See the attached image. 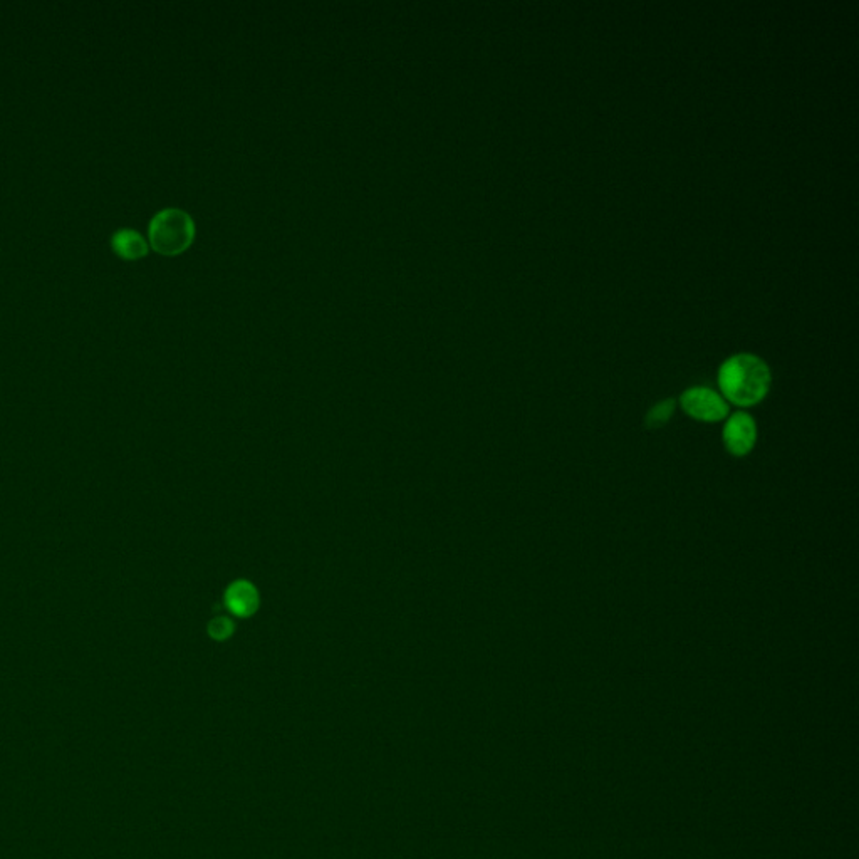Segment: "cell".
<instances>
[{
  "instance_id": "1",
  "label": "cell",
  "mask_w": 859,
  "mask_h": 859,
  "mask_svg": "<svg viewBox=\"0 0 859 859\" xmlns=\"http://www.w3.org/2000/svg\"><path fill=\"white\" fill-rule=\"evenodd\" d=\"M720 395L729 405L750 409L764 401L772 386V371L761 356L737 352L719 368Z\"/></svg>"
},
{
  "instance_id": "2",
  "label": "cell",
  "mask_w": 859,
  "mask_h": 859,
  "mask_svg": "<svg viewBox=\"0 0 859 859\" xmlns=\"http://www.w3.org/2000/svg\"><path fill=\"white\" fill-rule=\"evenodd\" d=\"M148 237L158 254L173 257L182 254L192 245L195 239V224L186 211L165 209L152 219Z\"/></svg>"
},
{
  "instance_id": "3",
  "label": "cell",
  "mask_w": 859,
  "mask_h": 859,
  "mask_svg": "<svg viewBox=\"0 0 859 859\" xmlns=\"http://www.w3.org/2000/svg\"><path fill=\"white\" fill-rule=\"evenodd\" d=\"M676 401L681 411L697 422H722L731 415V405L717 390L708 386H691Z\"/></svg>"
},
{
  "instance_id": "4",
  "label": "cell",
  "mask_w": 859,
  "mask_h": 859,
  "mask_svg": "<svg viewBox=\"0 0 859 859\" xmlns=\"http://www.w3.org/2000/svg\"><path fill=\"white\" fill-rule=\"evenodd\" d=\"M759 438V428L756 418L747 411H735L725 418L722 430V442L725 450L733 457H747L756 449Z\"/></svg>"
},
{
  "instance_id": "5",
  "label": "cell",
  "mask_w": 859,
  "mask_h": 859,
  "mask_svg": "<svg viewBox=\"0 0 859 859\" xmlns=\"http://www.w3.org/2000/svg\"><path fill=\"white\" fill-rule=\"evenodd\" d=\"M114 254L125 260H138L148 254V242L140 232L131 228H121L112 237Z\"/></svg>"
},
{
  "instance_id": "6",
  "label": "cell",
  "mask_w": 859,
  "mask_h": 859,
  "mask_svg": "<svg viewBox=\"0 0 859 859\" xmlns=\"http://www.w3.org/2000/svg\"><path fill=\"white\" fill-rule=\"evenodd\" d=\"M226 601L228 609L242 618L251 616L259 606V598L254 586L245 581H237L228 588Z\"/></svg>"
},
{
  "instance_id": "7",
  "label": "cell",
  "mask_w": 859,
  "mask_h": 859,
  "mask_svg": "<svg viewBox=\"0 0 859 859\" xmlns=\"http://www.w3.org/2000/svg\"><path fill=\"white\" fill-rule=\"evenodd\" d=\"M678 401L673 398H666L658 401L655 407H651L645 417V426L649 430H658L670 422V418L675 415Z\"/></svg>"
},
{
  "instance_id": "8",
  "label": "cell",
  "mask_w": 859,
  "mask_h": 859,
  "mask_svg": "<svg viewBox=\"0 0 859 859\" xmlns=\"http://www.w3.org/2000/svg\"><path fill=\"white\" fill-rule=\"evenodd\" d=\"M209 632L213 638L224 640L228 634L232 633V623L226 618H217V620L211 621Z\"/></svg>"
}]
</instances>
